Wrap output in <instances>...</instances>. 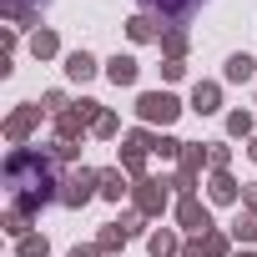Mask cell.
<instances>
[{"label": "cell", "mask_w": 257, "mask_h": 257, "mask_svg": "<svg viewBox=\"0 0 257 257\" xmlns=\"http://www.w3.org/2000/svg\"><path fill=\"white\" fill-rule=\"evenodd\" d=\"M116 132H121V121H116V116H111V111H101V121H96V126H91V137H101V142H111V137H116Z\"/></svg>", "instance_id": "obj_23"}, {"label": "cell", "mask_w": 257, "mask_h": 257, "mask_svg": "<svg viewBox=\"0 0 257 257\" xmlns=\"http://www.w3.org/2000/svg\"><path fill=\"white\" fill-rule=\"evenodd\" d=\"M247 157H252V162H257V137H252V142H247Z\"/></svg>", "instance_id": "obj_33"}, {"label": "cell", "mask_w": 257, "mask_h": 257, "mask_svg": "<svg viewBox=\"0 0 257 257\" xmlns=\"http://www.w3.org/2000/svg\"><path fill=\"white\" fill-rule=\"evenodd\" d=\"M106 76H111L116 86H137V61H132V56H111V61H106Z\"/></svg>", "instance_id": "obj_11"}, {"label": "cell", "mask_w": 257, "mask_h": 257, "mask_svg": "<svg viewBox=\"0 0 257 257\" xmlns=\"http://www.w3.org/2000/svg\"><path fill=\"white\" fill-rule=\"evenodd\" d=\"M237 257H252V252H237Z\"/></svg>", "instance_id": "obj_34"}, {"label": "cell", "mask_w": 257, "mask_h": 257, "mask_svg": "<svg viewBox=\"0 0 257 257\" xmlns=\"http://www.w3.org/2000/svg\"><path fill=\"white\" fill-rule=\"evenodd\" d=\"M6 232H11V237H31V212L11 207V212H6Z\"/></svg>", "instance_id": "obj_20"}, {"label": "cell", "mask_w": 257, "mask_h": 257, "mask_svg": "<svg viewBox=\"0 0 257 257\" xmlns=\"http://www.w3.org/2000/svg\"><path fill=\"white\" fill-rule=\"evenodd\" d=\"M197 242H202V252H207V257H227V252H232V242H227V232H217V227H212V232H202Z\"/></svg>", "instance_id": "obj_17"}, {"label": "cell", "mask_w": 257, "mask_h": 257, "mask_svg": "<svg viewBox=\"0 0 257 257\" xmlns=\"http://www.w3.org/2000/svg\"><path fill=\"white\" fill-rule=\"evenodd\" d=\"M162 76H167V81H182V76H187V61H162Z\"/></svg>", "instance_id": "obj_28"}, {"label": "cell", "mask_w": 257, "mask_h": 257, "mask_svg": "<svg viewBox=\"0 0 257 257\" xmlns=\"http://www.w3.org/2000/svg\"><path fill=\"white\" fill-rule=\"evenodd\" d=\"M137 116H142V121H162V126H172V121L182 116V101H177L172 91H142V96H137Z\"/></svg>", "instance_id": "obj_3"}, {"label": "cell", "mask_w": 257, "mask_h": 257, "mask_svg": "<svg viewBox=\"0 0 257 257\" xmlns=\"http://www.w3.org/2000/svg\"><path fill=\"white\" fill-rule=\"evenodd\" d=\"M247 212L257 217V187H247Z\"/></svg>", "instance_id": "obj_32"}, {"label": "cell", "mask_w": 257, "mask_h": 257, "mask_svg": "<svg viewBox=\"0 0 257 257\" xmlns=\"http://www.w3.org/2000/svg\"><path fill=\"white\" fill-rule=\"evenodd\" d=\"M167 187H177V182H167V177H142V182L132 187L137 212H142V217H162V212H167V202H172V192H167Z\"/></svg>", "instance_id": "obj_2"}, {"label": "cell", "mask_w": 257, "mask_h": 257, "mask_svg": "<svg viewBox=\"0 0 257 257\" xmlns=\"http://www.w3.org/2000/svg\"><path fill=\"white\" fill-rule=\"evenodd\" d=\"M217 106H222V86H217V81H197V86H192V111H197V116H212Z\"/></svg>", "instance_id": "obj_7"}, {"label": "cell", "mask_w": 257, "mask_h": 257, "mask_svg": "<svg viewBox=\"0 0 257 257\" xmlns=\"http://www.w3.org/2000/svg\"><path fill=\"white\" fill-rule=\"evenodd\" d=\"M46 252H51V242L31 232V237H21V252H16V257H46Z\"/></svg>", "instance_id": "obj_22"}, {"label": "cell", "mask_w": 257, "mask_h": 257, "mask_svg": "<svg viewBox=\"0 0 257 257\" xmlns=\"http://www.w3.org/2000/svg\"><path fill=\"white\" fill-rule=\"evenodd\" d=\"M152 152H157L162 162H182V152H187V142H177V137H157V142H152Z\"/></svg>", "instance_id": "obj_18"}, {"label": "cell", "mask_w": 257, "mask_h": 257, "mask_svg": "<svg viewBox=\"0 0 257 257\" xmlns=\"http://www.w3.org/2000/svg\"><path fill=\"white\" fill-rule=\"evenodd\" d=\"M41 106H46V111H51V116H61V111H71V106H66V96H61V91H46V96H41Z\"/></svg>", "instance_id": "obj_26"}, {"label": "cell", "mask_w": 257, "mask_h": 257, "mask_svg": "<svg viewBox=\"0 0 257 257\" xmlns=\"http://www.w3.org/2000/svg\"><path fill=\"white\" fill-rule=\"evenodd\" d=\"M66 76L86 86V81L96 76V56H86V51H71V56H66Z\"/></svg>", "instance_id": "obj_10"}, {"label": "cell", "mask_w": 257, "mask_h": 257, "mask_svg": "<svg viewBox=\"0 0 257 257\" xmlns=\"http://www.w3.org/2000/svg\"><path fill=\"white\" fill-rule=\"evenodd\" d=\"M207 197H212V202H222V207H227V202H237V177H232V172H212Z\"/></svg>", "instance_id": "obj_8"}, {"label": "cell", "mask_w": 257, "mask_h": 257, "mask_svg": "<svg viewBox=\"0 0 257 257\" xmlns=\"http://www.w3.org/2000/svg\"><path fill=\"white\" fill-rule=\"evenodd\" d=\"M177 222H182L187 232H197V237H202V232H212V212H207L197 197H182V202H177Z\"/></svg>", "instance_id": "obj_6"}, {"label": "cell", "mask_w": 257, "mask_h": 257, "mask_svg": "<svg viewBox=\"0 0 257 257\" xmlns=\"http://www.w3.org/2000/svg\"><path fill=\"white\" fill-rule=\"evenodd\" d=\"M66 257H101V247H96V242H91V247H71Z\"/></svg>", "instance_id": "obj_30"}, {"label": "cell", "mask_w": 257, "mask_h": 257, "mask_svg": "<svg viewBox=\"0 0 257 257\" xmlns=\"http://www.w3.org/2000/svg\"><path fill=\"white\" fill-rule=\"evenodd\" d=\"M147 252L152 257H182V242H177V232H152L147 237Z\"/></svg>", "instance_id": "obj_13"}, {"label": "cell", "mask_w": 257, "mask_h": 257, "mask_svg": "<svg viewBox=\"0 0 257 257\" xmlns=\"http://www.w3.org/2000/svg\"><path fill=\"white\" fill-rule=\"evenodd\" d=\"M227 132H232V137H252V116H247V111H232V116H227Z\"/></svg>", "instance_id": "obj_24"}, {"label": "cell", "mask_w": 257, "mask_h": 257, "mask_svg": "<svg viewBox=\"0 0 257 257\" xmlns=\"http://www.w3.org/2000/svg\"><path fill=\"white\" fill-rule=\"evenodd\" d=\"M126 36H132V41H152L157 36V16H147V11L132 16V21H126Z\"/></svg>", "instance_id": "obj_16"}, {"label": "cell", "mask_w": 257, "mask_h": 257, "mask_svg": "<svg viewBox=\"0 0 257 257\" xmlns=\"http://www.w3.org/2000/svg\"><path fill=\"white\" fill-rule=\"evenodd\" d=\"M207 162H212V172H227L232 152H227V147H207Z\"/></svg>", "instance_id": "obj_27"}, {"label": "cell", "mask_w": 257, "mask_h": 257, "mask_svg": "<svg viewBox=\"0 0 257 257\" xmlns=\"http://www.w3.org/2000/svg\"><path fill=\"white\" fill-rule=\"evenodd\" d=\"M126 182H132V177H126L121 167H111V172H101V197H106V202H121L126 192H132V187H126Z\"/></svg>", "instance_id": "obj_9"}, {"label": "cell", "mask_w": 257, "mask_h": 257, "mask_svg": "<svg viewBox=\"0 0 257 257\" xmlns=\"http://www.w3.org/2000/svg\"><path fill=\"white\" fill-rule=\"evenodd\" d=\"M6 187L16 192V207H21V212H36V207H46V202H61V182H56V172H51V157L26 152V147H16V152L6 157Z\"/></svg>", "instance_id": "obj_1"}, {"label": "cell", "mask_w": 257, "mask_h": 257, "mask_svg": "<svg viewBox=\"0 0 257 257\" xmlns=\"http://www.w3.org/2000/svg\"><path fill=\"white\" fill-rule=\"evenodd\" d=\"M96 247H101V257L121 252V247H126V232H121V222H106V227L96 232Z\"/></svg>", "instance_id": "obj_12"}, {"label": "cell", "mask_w": 257, "mask_h": 257, "mask_svg": "<svg viewBox=\"0 0 257 257\" xmlns=\"http://www.w3.org/2000/svg\"><path fill=\"white\" fill-rule=\"evenodd\" d=\"M121 232L137 237V232H142V212H126V217H121Z\"/></svg>", "instance_id": "obj_29"}, {"label": "cell", "mask_w": 257, "mask_h": 257, "mask_svg": "<svg viewBox=\"0 0 257 257\" xmlns=\"http://www.w3.org/2000/svg\"><path fill=\"white\" fill-rule=\"evenodd\" d=\"M192 6H197V0H152V11H162V16H182Z\"/></svg>", "instance_id": "obj_25"}, {"label": "cell", "mask_w": 257, "mask_h": 257, "mask_svg": "<svg viewBox=\"0 0 257 257\" xmlns=\"http://www.w3.org/2000/svg\"><path fill=\"white\" fill-rule=\"evenodd\" d=\"M252 76H257V61H252V56H247V51H242V56H232V61H227V81H237V86H242V81H252Z\"/></svg>", "instance_id": "obj_15"}, {"label": "cell", "mask_w": 257, "mask_h": 257, "mask_svg": "<svg viewBox=\"0 0 257 257\" xmlns=\"http://www.w3.org/2000/svg\"><path fill=\"white\" fill-rule=\"evenodd\" d=\"M96 192H101V172L76 167V172H66V177H61V202H66V207H86Z\"/></svg>", "instance_id": "obj_4"}, {"label": "cell", "mask_w": 257, "mask_h": 257, "mask_svg": "<svg viewBox=\"0 0 257 257\" xmlns=\"http://www.w3.org/2000/svg\"><path fill=\"white\" fill-rule=\"evenodd\" d=\"M232 237H237V242H257V217H252V212H237Z\"/></svg>", "instance_id": "obj_21"}, {"label": "cell", "mask_w": 257, "mask_h": 257, "mask_svg": "<svg viewBox=\"0 0 257 257\" xmlns=\"http://www.w3.org/2000/svg\"><path fill=\"white\" fill-rule=\"evenodd\" d=\"M162 51H167V61H182L187 56V36L182 31H162Z\"/></svg>", "instance_id": "obj_19"}, {"label": "cell", "mask_w": 257, "mask_h": 257, "mask_svg": "<svg viewBox=\"0 0 257 257\" xmlns=\"http://www.w3.org/2000/svg\"><path fill=\"white\" fill-rule=\"evenodd\" d=\"M41 116H46V106H16L6 116V142H26L36 126H41Z\"/></svg>", "instance_id": "obj_5"}, {"label": "cell", "mask_w": 257, "mask_h": 257, "mask_svg": "<svg viewBox=\"0 0 257 257\" xmlns=\"http://www.w3.org/2000/svg\"><path fill=\"white\" fill-rule=\"evenodd\" d=\"M56 51H61V41H56V31H36V36H31V56H36V61H51Z\"/></svg>", "instance_id": "obj_14"}, {"label": "cell", "mask_w": 257, "mask_h": 257, "mask_svg": "<svg viewBox=\"0 0 257 257\" xmlns=\"http://www.w3.org/2000/svg\"><path fill=\"white\" fill-rule=\"evenodd\" d=\"M182 257H207V252H202V242H187V247H182Z\"/></svg>", "instance_id": "obj_31"}]
</instances>
